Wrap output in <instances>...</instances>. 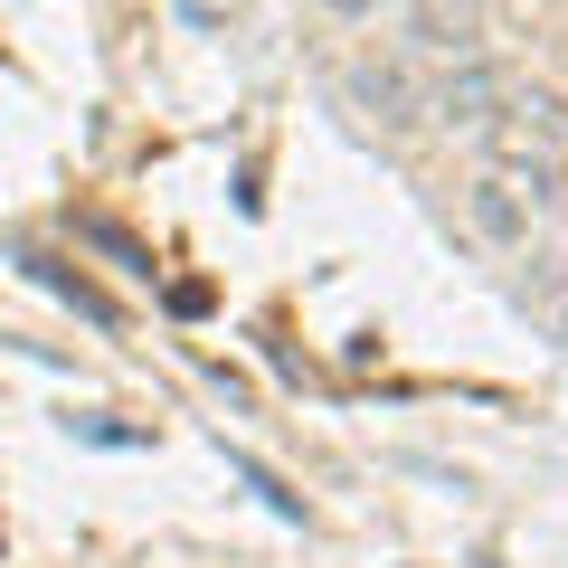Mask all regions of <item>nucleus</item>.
<instances>
[{
    "label": "nucleus",
    "mask_w": 568,
    "mask_h": 568,
    "mask_svg": "<svg viewBox=\"0 0 568 568\" xmlns=\"http://www.w3.org/2000/svg\"><path fill=\"white\" fill-rule=\"evenodd\" d=\"M511 85H521L511 67L465 58L446 85H436V95H426V114H436V123H455V133H493V123H503V104H511Z\"/></svg>",
    "instance_id": "nucleus-1"
},
{
    "label": "nucleus",
    "mask_w": 568,
    "mask_h": 568,
    "mask_svg": "<svg viewBox=\"0 0 568 568\" xmlns=\"http://www.w3.org/2000/svg\"><path fill=\"white\" fill-rule=\"evenodd\" d=\"M351 104H361L379 133H407V123H426L417 77H407V67H388V58H361V67H351Z\"/></svg>",
    "instance_id": "nucleus-2"
},
{
    "label": "nucleus",
    "mask_w": 568,
    "mask_h": 568,
    "mask_svg": "<svg viewBox=\"0 0 568 568\" xmlns=\"http://www.w3.org/2000/svg\"><path fill=\"white\" fill-rule=\"evenodd\" d=\"M530 219H540V209H530L503 171H474V181H465V227L484 246H530Z\"/></svg>",
    "instance_id": "nucleus-3"
},
{
    "label": "nucleus",
    "mask_w": 568,
    "mask_h": 568,
    "mask_svg": "<svg viewBox=\"0 0 568 568\" xmlns=\"http://www.w3.org/2000/svg\"><path fill=\"white\" fill-rule=\"evenodd\" d=\"M407 29H417V48H436V58L465 67L474 48H484V0H407Z\"/></svg>",
    "instance_id": "nucleus-4"
},
{
    "label": "nucleus",
    "mask_w": 568,
    "mask_h": 568,
    "mask_svg": "<svg viewBox=\"0 0 568 568\" xmlns=\"http://www.w3.org/2000/svg\"><path fill=\"white\" fill-rule=\"evenodd\" d=\"M540 304H549V323H559V342H568V284H540Z\"/></svg>",
    "instance_id": "nucleus-5"
},
{
    "label": "nucleus",
    "mask_w": 568,
    "mask_h": 568,
    "mask_svg": "<svg viewBox=\"0 0 568 568\" xmlns=\"http://www.w3.org/2000/svg\"><path fill=\"white\" fill-rule=\"evenodd\" d=\"M323 10H342V20H369V10H379V0H323Z\"/></svg>",
    "instance_id": "nucleus-6"
}]
</instances>
